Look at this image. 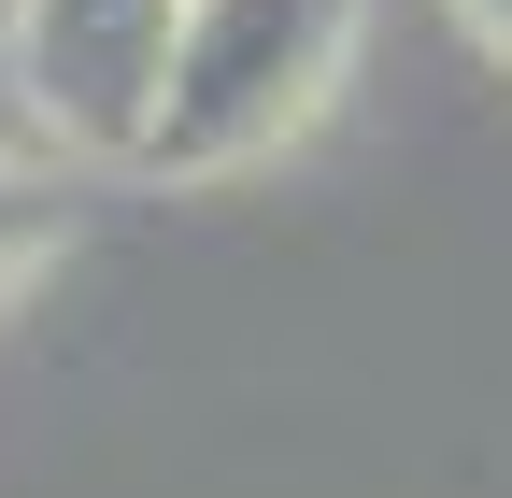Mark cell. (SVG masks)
Here are the masks:
<instances>
[{"label":"cell","mask_w":512,"mask_h":498,"mask_svg":"<svg viewBox=\"0 0 512 498\" xmlns=\"http://www.w3.org/2000/svg\"><path fill=\"white\" fill-rule=\"evenodd\" d=\"M456 29H470L484 57H512V0H456Z\"/></svg>","instance_id":"obj_4"},{"label":"cell","mask_w":512,"mask_h":498,"mask_svg":"<svg viewBox=\"0 0 512 498\" xmlns=\"http://www.w3.org/2000/svg\"><path fill=\"white\" fill-rule=\"evenodd\" d=\"M342 57H356V0H185L143 171H256L328 114Z\"/></svg>","instance_id":"obj_1"},{"label":"cell","mask_w":512,"mask_h":498,"mask_svg":"<svg viewBox=\"0 0 512 498\" xmlns=\"http://www.w3.org/2000/svg\"><path fill=\"white\" fill-rule=\"evenodd\" d=\"M171 29H185V0H15V100L43 114V143L143 171Z\"/></svg>","instance_id":"obj_2"},{"label":"cell","mask_w":512,"mask_h":498,"mask_svg":"<svg viewBox=\"0 0 512 498\" xmlns=\"http://www.w3.org/2000/svg\"><path fill=\"white\" fill-rule=\"evenodd\" d=\"M43 242H57V214H43V185H29V171H0V285H15V271L43 257Z\"/></svg>","instance_id":"obj_3"}]
</instances>
